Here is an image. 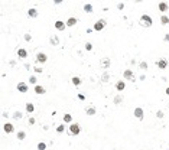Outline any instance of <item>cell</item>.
I'll return each instance as SVG.
<instances>
[{"instance_id":"1","label":"cell","mask_w":169,"mask_h":150,"mask_svg":"<svg viewBox=\"0 0 169 150\" xmlns=\"http://www.w3.org/2000/svg\"><path fill=\"white\" fill-rule=\"evenodd\" d=\"M139 25H140L142 28H145V29H149V28L153 25V20H152V17L149 15H142L140 19H139Z\"/></svg>"},{"instance_id":"2","label":"cell","mask_w":169,"mask_h":150,"mask_svg":"<svg viewBox=\"0 0 169 150\" xmlns=\"http://www.w3.org/2000/svg\"><path fill=\"white\" fill-rule=\"evenodd\" d=\"M81 133V126L78 124V123H72L71 126H69V134L71 136H77Z\"/></svg>"},{"instance_id":"3","label":"cell","mask_w":169,"mask_h":150,"mask_svg":"<svg viewBox=\"0 0 169 150\" xmlns=\"http://www.w3.org/2000/svg\"><path fill=\"white\" fill-rule=\"evenodd\" d=\"M106 25H107V22L104 20V19H100V20H97L95 23H94V26H92V29L97 30V32H100V30H103L106 28Z\"/></svg>"},{"instance_id":"4","label":"cell","mask_w":169,"mask_h":150,"mask_svg":"<svg viewBox=\"0 0 169 150\" xmlns=\"http://www.w3.org/2000/svg\"><path fill=\"white\" fill-rule=\"evenodd\" d=\"M36 61L39 64H45L46 61H48V55H46L45 52H38L36 54Z\"/></svg>"},{"instance_id":"5","label":"cell","mask_w":169,"mask_h":150,"mask_svg":"<svg viewBox=\"0 0 169 150\" xmlns=\"http://www.w3.org/2000/svg\"><path fill=\"white\" fill-rule=\"evenodd\" d=\"M3 131L7 133V134H10V133L15 131V126H13L12 123H4V126H3Z\"/></svg>"},{"instance_id":"6","label":"cell","mask_w":169,"mask_h":150,"mask_svg":"<svg viewBox=\"0 0 169 150\" xmlns=\"http://www.w3.org/2000/svg\"><path fill=\"white\" fill-rule=\"evenodd\" d=\"M135 117L137 118V120H143V117H145V113H143V108H140V107H137V108H135Z\"/></svg>"},{"instance_id":"7","label":"cell","mask_w":169,"mask_h":150,"mask_svg":"<svg viewBox=\"0 0 169 150\" xmlns=\"http://www.w3.org/2000/svg\"><path fill=\"white\" fill-rule=\"evenodd\" d=\"M16 88H17L19 92H23V94L28 92V90H29V87H28L26 82H17V87H16Z\"/></svg>"},{"instance_id":"8","label":"cell","mask_w":169,"mask_h":150,"mask_svg":"<svg viewBox=\"0 0 169 150\" xmlns=\"http://www.w3.org/2000/svg\"><path fill=\"white\" fill-rule=\"evenodd\" d=\"M17 56H19L20 59H25V58L28 56V51H26L25 48H19V49H17Z\"/></svg>"},{"instance_id":"9","label":"cell","mask_w":169,"mask_h":150,"mask_svg":"<svg viewBox=\"0 0 169 150\" xmlns=\"http://www.w3.org/2000/svg\"><path fill=\"white\" fill-rule=\"evenodd\" d=\"M77 22H78L77 17H68V20L65 22V25H67L68 28H71V26H75V25H77Z\"/></svg>"},{"instance_id":"10","label":"cell","mask_w":169,"mask_h":150,"mask_svg":"<svg viewBox=\"0 0 169 150\" xmlns=\"http://www.w3.org/2000/svg\"><path fill=\"white\" fill-rule=\"evenodd\" d=\"M156 65H158V68L165 69V68L168 66V61L166 59H159V61H156Z\"/></svg>"},{"instance_id":"11","label":"cell","mask_w":169,"mask_h":150,"mask_svg":"<svg viewBox=\"0 0 169 150\" xmlns=\"http://www.w3.org/2000/svg\"><path fill=\"white\" fill-rule=\"evenodd\" d=\"M65 22H62V20H56L55 22V29H58V30H65Z\"/></svg>"},{"instance_id":"12","label":"cell","mask_w":169,"mask_h":150,"mask_svg":"<svg viewBox=\"0 0 169 150\" xmlns=\"http://www.w3.org/2000/svg\"><path fill=\"white\" fill-rule=\"evenodd\" d=\"M28 15H29V17H32V19H36L39 13H38V10H36L35 7H31V9L28 10Z\"/></svg>"},{"instance_id":"13","label":"cell","mask_w":169,"mask_h":150,"mask_svg":"<svg viewBox=\"0 0 169 150\" xmlns=\"http://www.w3.org/2000/svg\"><path fill=\"white\" fill-rule=\"evenodd\" d=\"M123 76L126 78V79H130V81H133L135 79V76H133V72L130 71V69H126L123 72Z\"/></svg>"},{"instance_id":"14","label":"cell","mask_w":169,"mask_h":150,"mask_svg":"<svg viewBox=\"0 0 169 150\" xmlns=\"http://www.w3.org/2000/svg\"><path fill=\"white\" fill-rule=\"evenodd\" d=\"M35 92L39 94V95H42V94L46 92V90H45V87H42V85H35Z\"/></svg>"},{"instance_id":"15","label":"cell","mask_w":169,"mask_h":150,"mask_svg":"<svg viewBox=\"0 0 169 150\" xmlns=\"http://www.w3.org/2000/svg\"><path fill=\"white\" fill-rule=\"evenodd\" d=\"M126 88V82L124 81H117L116 82V90L117 91H123Z\"/></svg>"},{"instance_id":"16","label":"cell","mask_w":169,"mask_h":150,"mask_svg":"<svg viewBox=\"0 0 169 150\" xmlns=\"http://www.w3.org/2000/svg\"><path fill=\"white\" fill-rule=\"evenodd\" d=\"M85 114H87V116H94V114H95V107L88 105V107L85 108Z\"/></svg>"},{"instance_id":"17","label":"cell","mask_w":169,"mask_h":150,"mask_svg":"<svg viewBox=\"0 0 169 150\" xmlns=\"http://www.w3.org/2000/svg\"><path fill=\"white\" fill-rule=\"evenodd\" d=\"M84 12L85 13H92V10H94V7H92V4H90V3H87V4H84Z\"/></svg>"},{"instance_id":"18","label":"cell","mask_w":169,"mask_h":150,"mask_svg":"<svg viewBox=\"0 0 169 150\" xmlns=\"http://www.w3.org/2000/svg\"><path fill=\"white\" fill-rule=\"evenodd\" d=\"M25 110H26L29 114H32V113L35 111V105L32 104V103H28V104H26V107H25Z\"/></svg>"},{"instance_id":"19","label":"cell","mask_w":169,"mask_h":150,"mask_svg":"<svg viewBox=\"0 0 169 150\" xmlns=\"http://www.w3.org/2000/svg\"><path fill=\"white\" fill-rule=\"evenodd\" d=\"M159 10H160V12H166V10H168V3L160 1V3H159Z\"/></svg>"},{"instance_id":"20","label":"cell","mask_w":169,"mask_h":150,"mask_svg":"<svg viewBox=\"0 0 169 150\" xmlns=\"http://www.w3.org/2000/svg\"><path fill=\"white\" fill-rule=\"evenodd\" d=\"M51 45H54V46L59 45V38L58 36H51Z\"/></svg>"},{"instance_id":"21","label":"cell","mask_w":169,"mask_h":150,"mask_svg":"<svg viewBox=\"0 0 169 150\" xmlns=\"http://www.w3.org/2000/svg\"><path fill=\"white\" fill-rule=\"evenodd\" d=\"M71 81H72V84H74V85H81V84H82V81H81V78H78V76H72V79H71Z\"/></svg>"},{"instance_id":"22","label":"cell","mask_w":169,"mask_h":150,"mask_svg":"<svg viewBox=\"0 0 169 150\" xmlns=\"http://www.w3.org/2000/svg\"><path fill=\"white\" fill-rule=\"evenodd\" d=\"M160 23L162 25H169V16H166V15L160 16Z\"/></svg>"},{"instance_id":"23","label":"cell","mask_w":169,"mask_h":150,"mask_svg":"<svg viewBox=\"0 0 169 150\" xmlns=\"http://www.w3.org/2000/svg\"><path fill=\"white\" fill-rule=\"evenodd\" d=\"M110 65H111V64H110V59H108V58H104V59L101 61V66H103V68H108Z\"/></svg>"},{"instance_id":"24","label":"cell","mask_w":169,"mask_h":150,"mask_svg":"<svg viewBox=\"0 0 169 150\" xmlns=\"http://www.w3.org/2000/svg\"><path fill=\"white\" fill-rule=\"evenodd\" d=\"M64 121L65 123H71L72 121V116L71 114H64Z\"/></svg>"},{"instance_id":"25","label":"cell","mask_w":169,"mask_h":150,"mask_svg":"<svg viewBox=\"0 0 169 150\" xmlns=\"http://www.w3.org/2000/svg\"><path fill=\"white\" fill-rule=\"evenodd\" d=\"M29 82H31V84H35V85H38V84H36V82H38V78H36L35 75H31V76H29Z\"/></svg>"},{"instance_id":"26","label":"cell","mask_w":169,"mask_h":150,"mask_svg":"<svg viewBox=\"0 0 169 150\" xmlns=\"http://www.w3.org/2000/svg\"><path fill=\"white\" fill-rule=\"evenodd\" d=\"M17 139H19V140H25V139H26V133H25V131H19V133H17Z\"/></svg>"},{"instance_id":"27","label":"cell","mask_w":169,"mask_h":150,"mask_svg":"<svg viewBox=\"0 0 169 150\" xmlns=\"http://www.w3.org/2000/svg\"><path fill=\"white\" fill-rule=\"evenodd\" d=\"M108 78H110V76H108L107 72H103V75H101V81H103V82H107Z\"/></svg>"},{"instance_id":"28","label":"cell","mask_w":169,"mask_h":150,"mask_svg":"<svg viewBox=\"0 0 169 150\" xmlns=\"http://www.w3.org/2000/svg\"><path fill=\"white\" fill-rule=\"evenodd\" d=\"M22 117H23V114L20 111H15L13 113V118H22Z\"/></svg>"},{"instance_id":"29","label":"cell","mask_w":169,"mask_h":150,"mask_svg":"<svg viewBox=\"0 0 169 150\" xmlns=\"http://www.w3.org/2000/svg\"><path fill=\"white\" fill-rule=\"evenodd\" d=\"M122 98H123L122 95H116V97H114V104H120V103H122Z\"/></svg>"},{"instance_id":"30","label":"cell","mask_w":169,"mask_h":150,"mask_svg":"<svg viewBox=\"0 0 169 150\" xmlns=\"http://www.w3.org/2000/svg\"><path fill=\"white\" fill-rule=\"evenodd\" d=\"M46 149V144L44 141H41V143H38V150H45Z\"/></svg>"},{"instance_id":"31","label":"cell","mask_w":169,"mask_h":150,"mask_svg":"<svg viewBox=\"0 0 169 150\" xmlns=\"http://www.w3.org/2000/svg\"><path fill=\"white\" fill-rule=\"evenodd\" d=\"M64 130H65V126H64V124H59V126L56 127V131H58V133H62Z\"/></svg>"},{"instance_id":"32","label":"cell","mask_w":169,"mask_h":150,"mask_svg":"<svg viewBox=\"0 0 169 150\" xmlns=\"http://www.w3.org/2000/svg\"><path fill=\"white\" fill-rule=\"evenodd\" d=\"M85 51H92V43L91 42H87V43H85Z\"/></svg>"},{"instance_id":"33","label":"cell","mask_w":169,"mask_h":150,"mask_svg":"<svg viewBox=\"0 0 169 150\" xmlns=\"http://www.w3.org/2000/svg\"><path fill=\"white\" fill-rule=\"evenodd\" d=\"M139 66H140L142 69H147V64H146L145 61H143V62H140V65H139Z\"/></svg>"},{"instance_id":"34","label":"cell","mask_w":169,"mask_h":150,"mask_svg":"<svg viewBox=\"0 0 169 150\" xmlns=\"http://www.w3.org/2000/svg\"><path fill=\"white\" fill-rule=\"evenodd\" d=\"M28 123H29V126H33V124L36 123V120H35L33 117H31V118H29V121H28Z\"/></svg>"},{"instance_id":"35","label":"cell","mask_w":169,"mask_h":150,"mask_svg":"<svg viewBox=\"0 0 169 150\" xmlns=\"http://www.w3.org/2000/svg\"><path fill=\"white\" fill-rule=\"evenodd\" d=\"M78 100H79V101H84V100H85V95H84V94H78Z\"/></svg>"},{"instance_id":"36","label":"cell","mask_w":169,"mask_h":150,"mask_svg":"<svg viewBox=\"0 0 169 150\" xmlns=\"http://www.w3.org/2000/svg\"><path fill=\"white\" fill-rule=\"evenodd\" d=\"M31 39H32V36L29 35V33H26V35H25V41H26V42H29Z\"/></svg>"},{"instance_id":"37","label":"cell","mask_w":169,"mask_h":150,"mask_svg":"<svg viewBox=\"0 0 169 150\" xmlns=\"http://www.w3.org/2000/svg\"><path fill=\"white\" fill-rule=\"evenodd\" d=\"M117 9H119V10H123V9H124V3H119Z\"/></svg>"},{"instance_id":"38","label":"cell","mask_w":169,"mask_h":150,"mask_svg":"<svg viewBox=\"0 0 169 150\" xmlns=\"http://www.w3.org/2000/svg\"><path fill=\"white\" fill-rule=\"evenodd\" d=\"M156 116H158L159 118H162V117H163V113H162V111H158V113H156Z\"/></svg>"},{"instance_id":"39","label":"cell","mask_w":169,"mask_h":150,"mask_svg":"<svg viewBox=\"0 0 169 150\" xmlns=\"http://www.w3.org/2000/svg\"><path fill=\"white\" fill-rule=\"evenodd\" d=\"M163 41H165V42H169V33H166V35H165V38H163Z\"/></svg>"},{"instance_id":"40","label":"cell","mask_w":169,"mask_h":150,"mask_svg":"<svg viewBox=\"0 0 169 150\" xmlns=\"http://www.w3.org/2000/svg\"><path fill=\"white\" fill-rule=\"evenodd\" d=\"M35 71H36V72H42V68H39V66H36V68H35Z\"/></svg>"},{"instance_id":"41","label":"cell","mask_w":169,"mask_h":150,"mask_svg":"<svg viewBox=\"0 0 169 150\" xmlns=\"http://www.w3.org/2000/svg\"><path fill=\"white\" fill-rule=\"evenodd\" d=\"M54 3H55V4H61L62 0H54Z\"/></svg>"},{"instance_id":"42","label":"cell","mask_w":169,"mask_h":150,"mask_svg":"<svg viewBox=\"0 0 169 150\" xmlns=\"http://www.w3.org/2000/svg\"><path fill=\"white\" fill-rule=\"evenodd\" d=\"M166 94H168V95H169V87H168V88H166Z\"/></svg>"}]
</instances>
